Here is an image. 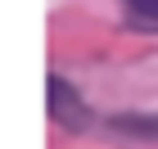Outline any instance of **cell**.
<instances>
[{
    "label": "cell",
    "instance_id": "6da1fadb",
    "mask_svg": "<svg viewBox=\"0 0 158 149\" xmlns=\"http://www.w3.org/2000/svg\"><path fill=\"white\" fill-rule=\"evenodd\" d=\"M45 90H50V113L59 118L63 126H73V131H81V126H90V109L81 104V95H77L63 77H54L50 72V81H45Z\"/></svg>",
    "mask_w": 158,
    "mask_h": 149
},
{
    "label": "cell",
    "instance_id": "3957f363",
    "mask_svg": "<svg viewBox=\"0 0 158 149\" xmlns=\"http://www.w3.org/2000/svg\"><path fill=\"white\" fill-rule=\"evenodd\" d=\"M127 14H131V23H135V27L158 32V0H127Z\"/></svg>",
    "mask_w": 158,
    "mask_h": 149
},
{
    "label": "cell",
    "instance_id": "7a4b0ae2",
    "mask_svg": "<svg viewBox=\"0 0 158 149\" xmlns=\"http://www.w3.org/2000/svg\"><path fill=\"white\" fill-rule=\"evenodd\" d=\"M113 126L127 131V136H149V140H158V118H140V113H131V118H113Z\"/></svg>",
    "mask_w": 158,
    "mask_h": 149
}]
</instances>
